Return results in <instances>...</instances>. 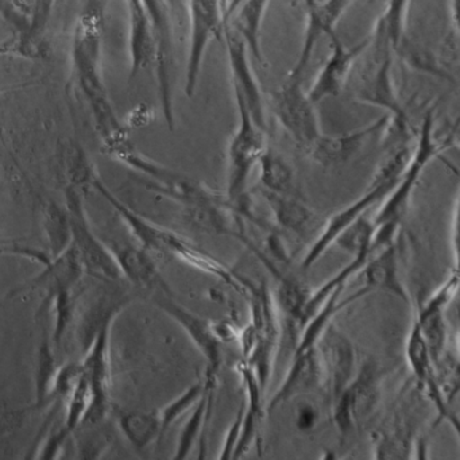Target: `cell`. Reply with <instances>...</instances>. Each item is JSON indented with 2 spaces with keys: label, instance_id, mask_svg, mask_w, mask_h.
I'll return each mask as SVG.
<instances>
[{
  "label": "cell",
  "instance_id": "obj_40",
  "mask_svg": "<svg viewBox=\"0 0 460 460\" xmlns=\"http://www.w3.org/2000/svg\"><path fill=\"white\" fill-rule=\"evenodd\" d=\"M298 429L306 432L314 429L319 421V411L312 403H301L297 408V416H296Z\"/></svg>",
  "mask_w": 460,
  "mask_h": 460
},
{
  "label": "cell",
  "instance_id": "obj_30",
  "mask_svg": "<svg viewBox=\"0 0 460 460\" xmlns=\"http://www.w3.org/2000/svg\"><path fill=\"white\" fill-rule=\"evenodd\" d=\"M277 225L295 234H304L314 220L312 209L296 193L261 190Z\"/></svg>",
  "mask_w": 460,
  "mask_h": 460
},
{
  "label": "cell",
  "instance_id": "obj_41",
  "mask_svg": "<svg viewBox=\"0 0 460 460\" xmlns=\"http://www.w3.org/2000/svg\"><path fill=\"white\" fill-rule=\"evenodd\" d=\"M164 4L169 10L171 17L181 22L182 17L187 13V2L185 0H164Z\"/></svg>",
  "mask_w": 460,
  "mask_h": 460
},
{
  "label": "cell",
  "instance_id": "obj_31",
  "mask_svg": "<svg viewBox=\"0 0 460 460\" xmlns=\"http://www.w3.org/2000/svg\"><path fill=\"white\" fill-rule=\"evenodd\" d=\"M258 166L262 190L273 193H296L292 166L279 153L266 147L258 161Z\"/></svg>",
  "mask_w": 460,
  "mask_h": 460
},
{
  "label": "cell",
  "instance_id": "obj_36",
  "mask_svg": "<svg viewBox=\"0 0 460 460\" xmlns=\"http://www.w3.org/2000/svg\"><path fill=\"white\" fill-rule=\"evenodd\" d=\"M201 393H203V382H198V384L188 387L181 395L174 398L173 401H171L168 405L164 406V408L158 411V416H160V438H158V443L163 440L169 428H171L180 417L184 416L192 406H195V403L198 402L199 398H200Z\"/></svg>",
  "mask_w": 460,
  "mask_h": 460
},
{
  "label": "cell",
  "instance_id": "obj_43",
  "mask_svg": "<svg viewBox=\"0 0 460 460\" xmlns=\"http://www.w3.org/2000/svg\"><path fill=\"white\" fill-rule=\"evenodd\" d=\"M304 4H305L306 13H311L316 9L317 4H319V0H304Z\"/></svg>",
  "mask_w": 460,
  "mask_h": 460
},
{
  "label": "cell",
  "instance_id": "obj_26",
  "mask_svg": "<svg viewBox=\"0 0 460 460\" xmlns=\"http://www.w3.org/2000/svg\"><path fill=\"white\" fill-rule=\"evenodd\" d=\"M236 371L243 381L247 403L243 413V422H242L241 438L236 444L233 459H239L249 452L250 447L252 446V441L257 436L261 420H262L263 413H265V408H263L265 393L261 389L254 370L243 360V362H239L236 365Z\"/></svg>",
  "mask_w": 460,
  "mask_h": 460
},
{
  "label": "cell",
  "instance_id": "obj_6",
  "mask_svg": "<svg viewBox=\"0 0 460 460\" xmlns=\"http://www.w3.org/2000/svg\"><path fill=\"white\" fill-rule=\"evenodd\" d=\"M66 215L71 231V244L79 254L85 273L104 281L122 279V270L111 250L91 228L82 196L75 187L66 190Z\"/></svg>",
  "mask_w": 460,
  "mask_h": 460
},
{
  "label": "cell",
  "instance_id": "obj_17",
  "mask_svg": "<svg viewBox=\"0 0 460 460\" xmlns=\"http://www.w3.org/2000/svg\"><path fill=\"white\" fill-rule=\"evenodd\" d=\"M387 120L389 118L385 115L362 128L346 131L343 134H336V136L323 134L308 153L320 165H341L354 157L368 139L373 138L374 136H382Z\"/></svg>",
  "mask_w": 460,
  "mask_h": 460
},
{
  "label": "cell",
  "instance_id": "obj_2",
  "mask_svg": "<svg viewBox=\"0 0 460 460\" xmlns=\"http://www.w3.org/2000/svg\"><path fill=\"white\" fill-rule=\"evenodd\" d=\"M93 185L114 207L115 211L120 215L123 222L130 228L134 238L138 241L139 246L144 247L147 252L168 255V257L185 263L190 268L215 277V279H220L228 287L235 289L244 298H247V296L250 295L254 284L246 277H242L241 274L231 270L225 263L219 262L217 258L212 257L208 252H203L200 247L193 244L190 239L184 238L174 231L168 230V228L155 225V223L137 214L130 207L122 203L98 177L93 176Z\"/></svg>",
  "mask_w": 460,
  "mask_h": 460
},
{
  "label": "cell",
  "instance_id": "obj_15",
  "mask_svg": "<svg viewBox=\"0 0 460 460\" xmlns=\"http://www.w3.org/2000/svg\"><path fill=\"white\" fill-rule=\"evenodd\" d=\"M459 288V277L456 271L448 279L441 284L438 290L425 301L424 305L420 308L416 322L420 331L427 341L429 349L430 358L435 363L436 368L440 366L447 341V325L444 319V312L447 306L454 300Z\"/></svg>",
  "mask_w": 460,
  "mask_h": 460
},
{
  "label": "cell",
  "instance_id": "obj_19",
  "mask_svg": "<svg viewBox=\"0 0 460 460\" xmlns=\"http://www.w3.org/2000/svg\"><path fill=\"white\" fill-rule=\"evenodd\" d=\"M323 386H324V368H323L319 347L295 352V358L287 376L279 385L276 394L269 401L268 411H273L292 398L314 392Z\"/></svg>",
  "mask_w": 460,
  "mask_h": 460
},
{
  "label": "cell",
  "instance_id": "obj_8",
  "mask_svg": "<svg viewBox=\"0 0 460 460\" xmlns=\"http://www.w3.org/2000/svg\"><path fill=\"white\" fill-rule=\"evenodd\" d=\"M274 114L290 138L309 152L323 136L316 104L312 103L303 87V77L288 76L274 93Z\"/></svg>",
  "mask_w": 460,
  "mask_h": 460
},
{
  "label": "cell",
  "instance_id": "obj_24",
  "mask_svg": "<svg viewBox=\"0 0 460 460\" xmlns=\"http://www.w3.org/2000/svg\"><path fill=\"white\" fill-rule=\"evenodd\" d=\"M42 268L44 270L39 276L34 277L28 284L22 285L20 289L14 290L13 295L33 289H45L48 295L58 290H72L85 273L79 254L71 243L61 254L52 258L50 262Z\"/></svg>",
  "mask_w": 460,
  "mask_h": 460
},
{
  "label": "cell",
  "instance_id": "obj_25",
  "mask_svg": "<svg viewBox=\"0 0 460 460\" xmlns=\"http://www.w3.org/2000/svg\"><path fill=\"white\" fill-rule=\"evenodd\" d=\"M217 376L206 373V379L203 382V393L198 402L195 403L192 414L182 427L177 440V448L174 452V459H187L188 455L195 447L196 441L200 440L201 454H206V444H204V433L209 424L214 408L215 394H217Z\"/></svg>",
  "mask_w": 460,
  "mask_h": 460
},
{
  "label": "cell",
  "instance_id": "obj_14",
  "mask_svg": "<svg viewBox=\"0 0 460 460\" xmlns=\"http://www.w3.org/2000/svg\"><path fill=\"white\" fill-rule=\"evenodd\" d=\"M331 53L324 66L314 77L308 93L312 103L319 104L328 98H335L343 91L358 58L368 48V39L354 47H346L335 33L330 36Z\"/></svg>",
  "mask_w": 460,
  "mask_h": 460
},
{
  "label": "cell",
  "instance_id": "obj_1",
  "mask_svg": "<svg viewBox=\"0 0 460 460\" xmlns=\"http://www.w3.org/2000/svg\"><path fill=\"white\" fill-rule=\"evenodd\" d=\"M103 9L99 0H88L72 39V71L87 102L102 147L115 160L133 149L128 130L115 112L102 75Z\"/></svg>",
  "mask_w": 460,
  "mask_h": 460
},
{
  "label": "cell",
  "instance_id": "obj_5",
  "mask_svg": "<svg viewBox=\"0 0 460 460\" xmlns=\"http://www.w3.org/2000/svg\"><path fill=\"white\" fill-rule=\"evenodd\" d=\"M190 18V47L185 66L184 93L193 98L209 44L220 41L227 25L225 0H187Z\"/></svg>",
  "mask_w": 460,
  "mask_h": 460
},
{
  "label": "cell",
  "instance_id": "obj_23",
  "mask_svg": "<svg viewBox=\"0 0 460 460\" xmlns=\"http://www.w3.org/2000/svg\"><path fill=\"white\" fill-rule=\"evenodd\" d=\"M128 10V50H130V80L139 72L155 64L157 45L155 31L144 0H126Z\"/></svg>",
  "mask_w": 460,
  "mask_h": 460
},
{
  "label": "cell",
  "instance_id": "obj_33",
  "mask_svg": "<svg viewBox=\"0 0 460 460\" xmlns=\"http://www.w3.org/2000/svg\"><path fill=\"white\" fill-rule=\"evenodd\" d=\"M58 0H33L29 12L28 31L25 44L31 60L41 58L44 53V37L52 18Z\"/></svg>",
  "mask_w": 460,
  "mask_h": 460
},
{
  "label": "cell",
  "instance_id": "obj_13",
  "mask_svg": "<svg viewBox=\"0 0 460 460\" xmlns=\"http://www.w3.org/2000/svg\"><path fill=\"white\" fill-rule=\"evenodd\" d=\"M166 292L168 290H163V293L155 296V303L190 336L196 349L206 359V373L219 376L223 363L222 341L215 332L214 323L180 305Z\"/></svg>",
  "mask_w": 460,
  "mask_h": 460
},
{
  "label": "cell",
  "instance_id": "obj_35",
  "mask_svg": "<svg viewBox=\"0 0 460 460\" xmlns=\"http://www.w3.org/2000/svg\"><path fill=\"white\" fill-rule=\"evenodd\" d=\"M374 231L376 228L373 220L360 217L338 236L335 244L349 252L351 257L366 252L373 255Z\"/></svg>",
  "mask_w": 460,
  "mask_h": 460
},
{
  "label": "cell",
  "instance_id": "obj_27",
  "mask_svg": "<svg viewBox=\"0 0 460 460\" xmlns=\"http://www.w3.org/2000/svg\"><path fill=\"white\" fill-rule=\"evenodd\" d=\"M106 244L114 254L123 277H128L133 284L149 288V289H168L146 249L142 246H134V244L107 243V242Z\"/></svg>",
  "mask_w": 460,
  "mask_h": 460
},
{
  "label": "cell",
  "instance_id": "obj_12",
  "mask_svg": "<svg viewBox=\"0 0 460 460\" xmlns=\"http://www.w3.org/2000/svg\"><path fill=\"white\" fill-rule=\"evenodd\" d=\"M223 41L227 50L228 66H230L233 93L243 101L247 111L258 128L266 131L265 102L260 82L250 61V52L239 34L226 25Z\"/></svg>",
  "mask_w": 460,
  "mask_h": 460
},
{
  "label": "cell",
  "instance_id": "obj_21",
  "mask_svg": "<svg viewBox=\"0 0 460 460\" xmlns=\"http://www.w3.org/2000/svg\"><path fill=\"white\" fill-rule=\"evenodd\" d=\"M411 0H387L384 12L374 25L368 37V48L373 49L374 60H381L386 55L395 56L401 45L406 41L409 10Z\"/></svg>",
  "mask_w": 460,
  "mask_h": 460
},
{
  "label": "cell",
  "instance_id": "obj_7",
  "mask_svg": "<svg viewBox=\"0 0 460 460\" xmlns=\"http://www.w3.org/2000/svg\"><path fill=\"white\" fill-rule=\"evenodd\" d=\"M122 305L107 308L99 319L93 339L87 347V354L82 362L83 373L93 392V405L84 424L93 427L103 421L110 405V339L111 327Z\"/></svg>",
  "mask_w": 460,
  "mask_h": 460
},
{
  "label": "cell",
  "instance_id": "obj_34",
  "mask_svg": "<svg viewBox=\"0 0 460 460\" xmlns=\"http://www.w3.org/2000/svg\"><path fill=\"white\" fill-rule=\"evenodd\" d=\"M58 366L56 362L55 354H53L52 346L49 339L45 338L41 341L39 349V358H37L36 371V398L37 408H44L49 403L50 394H52L53 382H55L56 374H58Z\"/></svg>",
  "mask_w": 460,
  "mask_h": 460
},
{
  "label": "cell",
  "instance_id": "obj_18",
  "mask_svg": "<svg viewBox=\"0 0 460 460\" xmlns=\"http://www.w3.org/2000/svg\"><path fill=\"white\" fill-rule=\"evenodd\" d=\"M324 368V386L335 400L355 376V354L351 343L341 333L328 327L319 343Z\"/></svg>",
  "mask_w": 460,
  "mask_h": 460
},
{
  "label": "cell",
  "instance_id": "obj_16",
  "mask_svg": "<svg viewBox=\"0 0 460 460\" xmlns=\"http://www.w3.org/2000/svg\"><path fill=\"white\" fill-rule=\"evenodd\" d=\"M406 359H408L409 366H411V373L427 393L430 402L435 405L438 413V420H449L457 429V419L449 408L448 401L446 400V395H444L443 387L438 384L435 363L430 358L427 341H425L416 320L411 325L408 341H406Z\"/></svg>",
  "mask_w": 460,
  "mask_h": 460
},
{
  "label": "cell",
  "instance_id": "obj_11",
  "mask_svg": "<svg viewBox=\"0 0 460 460\" xmlns=\"http://www.w3.org/2000/svg\"><path fill=\"white\" fill-rule=\"evenodd\" d=\"M153 31H155L157 56H155V71H157L158 93H160L161 109L166 125L171 130L176 128L173 102V29L172 17L164 0H144Z\"/></svg>",
  "mask_w": 460,
  "mask_h": 460
},
{
  "label": "cell",
  "instance_id": "obj_37",
  "mask_svg": "<svg viewBox=\"0 0 460 460\" xmlns=\"http://www.w3.org/2000/svg\"><path fill=\"white\" fill-rule=\"evenodd\" d=\"M395 56H400L411 69L422 72V74L430 75V76L440 77V79H448V74L438 66L432 55L427 50L421 49L417 45L411 44L406 40L401 45Z\"/></svg>",
  "mask_w": 460,
  "mask_h": 460
},
{
  "label": "cell",
  "instance_id": "obj_28",
  "mask_svg": "<svg viewBox=\"0 0 460 460\" xmlns=\"http://www.w3.org/2000/svg\"><path fill=\"white\" fill-rule=\"evenodd\" d=\"M270 2L271 0H242L227 22L243 40L250 55L258 63L263 61L261 31Z\"/></svg>",
  "mask_w": 460,
  "mask_h": 460
},
{
  "label": "cell",
  "instance_id": "obj_4",
  "mask_svg": "<svg viewBox=\"0 0 460 460\" xmlns=\"http://www.w3.org/2000/svg\"><path fill=\"white\" fill-rule=\"evenodd\" d=\"M238 109V126L231 137L227 149V190L226 198L235 208L244 199L249 198L247 184L252 169L258 165L265 152V130L258 128L247 111L243 101L234 93Z\"/></svg>",
  "mask_w": 460,
  "mask_h": 460
},
{
  "label": "cell",
  "instance_id": "obj_3",
  "mask_svg": "<svg viewBox=\"0 0 460 460\" xmlns=\"http://www.w3.org/2000/svg\"><path fill=\"white\" fill-rule=\"evenodd\" d=\"M452 137L438 139L435 136V114L433 110H428L422 118L419 134H417L416 145L411 149L405 171L401 174L392 192L385 198V203L376 212L373 219L374 238L373 254L395 243L398 228L411 206L414 190L419 184L420 177L425 171L430 161L435 160L440 153L446 152L452 146Z\"/></svg>",
  "mask_w": 460,
  "mask_h": 460
},
{
  "label": "cell",
  "instance_id": "obj_39",
  "mask_svg": "<svg viewBox=\"0 0 460 460\" xmlns=\"http://www.w3.org/2000/svg\"><path fill=\"white\" fill-rule=\"evenodd\" d=\"M244 406L239 409L238 416L235 421L231 424L230 429L227 430L225 441H223L222 451H220V460L233 459L234 451H235L236 444L241 438L242 422H243Z\"/></svg>",
  "mask_w": 460,
  "mask_h": 460
},
{
  "label": "cell",
  "instance_id": "obj_38",
  "mask_svg": "<svg viewBox=\"0 0 460 460\" xmlns=\"http://www.w3.org/2000/svg\"><path fill=\"white\" fill-rule=\"evenodd\" d=\"M69 435H71V432H69L66 427L50 430L47 438H44L42 443L40 444L37 457L47 460L58 459L61 452H63L64 446H66Z\"/></svg>",
  "mask_w": 460,
  "mask_h": 460
},
{
  "label": "cell",
  "instance_id": "obj_9",
  "mask_svg": "<svg viewBox=\"0 0 460 460\" xmlns=\"http://www.w3.org/2000/svg\"><path fill=\"white\" fill-rule=\"evenodd\" d=\"M378 373L373 362H366L349 386L332 402V419L344 441L363 422L367 421L378 403Z\"/></svg>",
  "mask_w": 460,
  "mask_h": 460
},
{
  "label": "cell",
  "instance_id": "obj_10",
  "mask_svg": "<svg viewBox=\"0 0 460 460\" xmlns=\"http://www.w3.org/2000/svg\"><path fill=\"white\" fill-rule=\"evenodd\" d=\"M398 180L381 179V177L373 176L367 190L363 193L357 200L352 201L344 208L339 209L335 214L328 217L325 225L323 226L322 233L319 234L314 243L309 247L306 254L304 255L301 269L304 271L309 270L312 266L316 265L323 255L328 252L331 246L335 244L338 236L351 226L355 220L359 219L365 215L366 211L371 208L374 204L385 200L387 195L392 192L393 188L397 184Z\"/></svg>",
  "mask_w": 460,
  "mask_h": 460
},
{
  "label": "cell",
  "instance_id": "obj_22",
  "mask_svg": "<svg viewBox=\"0 0 460 460\" xmlns=\"http://www.w3.org/2000/svg\"><path fill=\"white\" fill-rule=\"evenodd\" d=\"M363 287L358 292L362 297L371 292H385L409 303L408 290L401 281L398 250L395 243L374 252L363 266Z\"/></svg>",
  "mask_w": 460,
  "mask_h": 460
},
{
  "label": "cell",
  "instance_id": "obj_42",
  "mask_svg": "<svg viewBox=\"0 0 460 460\" xmlns=\"http://www.w3.org/2000/svg\"><path fill=\"white\" fill-rule=\"evenodd\" d=\"M29 84H20V85H0V96L4 95V93H9L12 90H17V88H25L28 87ZM0 138L4 139V133H2V128H0Z\"/></svg>",
  "mask_w": 460,
  "mask_h": 460
},
{
  "label": "cell",
  "instance_id": "obj_29",
  "mask_svg": "<svg viewBox=\"0 0 460 460\" xmlns=\"http://www.w3.org/2000/svg\"><path fill=\"white\" fill-rule=\"evenodd\" d=\"M270 273L279 281L277 306L287 317L290 332L298 339L304 327V309L311 297L312 290L296 277L281 273L277 266L271 269Z\"/></svg>",
  "mask_w": 460,
  "mask_h": 460
},
{
  "label": "cell",
  "instance_id": "obj_20",
  "mask_svg": "<svg viewBox=\"0 0 460 460\" xmlns=\"http://www.w3.org/2000/svg\"><path fill=\"white\" fill-rule=\"evenodd\" d=\"M352 0H324L317 4L314 12L306 13L305 34H304L303 48L297 63L293 66L288 76L303 77L312 55L316 49L317 42L323 36H332L335 33L339 20L349 10Z\"/></svg>",
  "mask_w": 460,
  "mask_h": 460
},
{
  "label": "cell",
  "instance_id": "obj_32",
  "mask_svg": "<svg viewBox=\"0 0 460 460\" xmlns=\"http://www.w3.org/2000/svg\"><path fill=\"white\" fill-rule=\"evenodd\" d=\"M120 429L137 449H145L160 438L158 411H130L119 419Z\"/></svg>",
  "mask_w": 460,
  "mask_h": 460
}]
</instances>
